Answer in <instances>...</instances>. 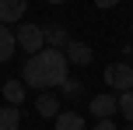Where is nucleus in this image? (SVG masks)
<instances>
[{
    "mask_svg": "<svg viewBox=\"0 0 133 130\" xmlns=\"http://www.w3.org/2000/svg\"><path fill=\"white\" fill-rule=\"evenodd\" d=\"M66 70H70V63H66L63 49H39V53H32L25 60V67H21V81L28 84V88L35 91H56L60 84L66 81Z\"/></svg>",
    "mask_w": 133,
    "mask_h": 130,
    "instance_id": "nucleus-1",
    "label": "nucleus"
},
{
    "mask_svg": "<svg viewBox=\"0 0 133 130\" xmlns=\"http://www.w3.org/2000/svg\"><path fill=\"white\" fill-rule=\"evenodd\" d=\"M14 39H18V46L25 49L28 56H32V53H39V49H46L42 25H32V21H18V28H14Z\"/></svg>",
    "mask_w": 133,
    "mask_h": 130,
    "instance_id": "nucleus-2",
    "label": "nucleus"
},
{
    "mask_svg": "<svg viewBox=\"0 0 133 130\" xmlns=\"http://www.w3.org/2000/svg\"><path fill=\"white\" fill-rule=\"evenodd\" d=\"M88 113H91L95 120H112L116 113H119V95H116V91H102V95H95L91 102H88Z\"/></svg>",
    "mask_w": 133,
    "mask_h": 130,
    "instance_id": "nucleus-3",
    "label": "nucleus"
},
{
    "mask_svg": "<svg viewBox=\"0 0 133 130\" xmlns=\"http://www.w3.org/2000/svg\"><path fill=\"white\" fill-rule=\"evenodd\" d=\"M105 84H112L116 95L126 91V88H133V67H130V60L126 63H109L105 67Z\"/></svg>",
    "mask_w": 133,
    "mask_h": 130,
    "instance_id": "nucleus-4",
    "label": "nucleus"
},
{
    "mask_svg": "<svg viewBox=\"0 0 133 130\" xmlns=\"http://www.w3.org/2000/svg\"><path fill=\"white\" fill-rule=\"evenodd\" d=\"M63 56H66V63H74V67H88V63L95 60V49L88 46V42H77V39H70V46L63 49Z\"/></svg>",
    "mask_w": 133,
    "mask_h": 130,
    "instance_id": "nucleus-5",
    "label": "nucleus"
},
{
    "mask_svg": "<svg viewBox=\"0 0 133 130\" xmlns=\"http://www.w3.org/2000/svg\"><path fill=\"white\" fill-rule=\"evenodd\" d=\"M42 39H46L49 49H66L74 35H70V28H66V25H42Z\"/></svg>",
    "mask_w": 133,
    "mask_h": 130,
    "instance_id": "nucleus-6",
    "label": "nucleus"
},
{
    "mask_svg": "<svg viewBox=\"0 0 133 130\" xmlns=\"http://www.w3.org/2000/svg\"><path fill=\"white\" fill-rule=\"evenodd\" d=\"M28 11V0H0V25H18Z\"/></svg>",
    "mask_w": 133,
    "mask_h": 130,
    "instance_id": "nucleus-7",
    "label": "nucleus"
},
{
    "mask_svg": "<svg viewBox=\"0 0 133 130\" xmlns=\"http://www.w3.org/2000/svg\"><path fill=\"white\" fill-rule=\"evenodd\" d=\"M35 113H39L42 120H56V113H60V95H56V91H39Z\"/></svg>",
    "mask_w": 133,
    "mask_h": 130,
    "instance_id": "nucleus-8",
    "label": "nucleus"
},
{
    "mask_svg": "<svg viewBox=\"0 0 133 130\" xmlns=\"http://www.w3.org/2000/svg\"><path fill=\"white\" fill-rule=\"evenodd\" d=\"M56 130H84V113L60 109L56 113Z\"/></svg>",
    "mask_w": 133,
    "mask_h": 130,
    "instance_id": "nucleus-9",
    "label": "nucleus"
},
{
    "mask_svg": "<svg viewBox=\"0 0 133 130\" xmlns=\"http://www.w3.org/2000/svg\"><path fill=\"white\" fill-rule=\"evenodd\" d=\"M14 49H18V39H14V28L0 25V63H7L14 56Z\"/></svg>",
    "mask_w": 133,
    "mask_h": 130,
    "instance_id": "nucleus-10",
    "label": "nucleus"
},
{
    "mask_svg": "<svg viewBox=\"0 0 133 130\" xmlns=\"http://www.w3.org/2000/svg\"><path fill=\"white\" fill-rule=\"evenodd\" d=\"M21 127V109L18 106H0V130H18Z\"/></svg>",
    "mask_w": 133,
    "mask_h": 130,
    "instance_id": "nucleus-11",
    "label": "nucleus"
},
{
    "mask_svg": "<svg viewBox=\"0 0 133 130\" xmlns=\"http://www.w3.org/2000/svg\"><path fill=\"white\" fill-rule=\"evenodd\" d=\"M4 102H11V106H21L25 102V81H4Z\"/></svg>",
    "mask_w": 133,
    "mask_h": 130,
    "instance_id": "nucleus-12",
    "label": "nucleus"
},
{
    "mask_svg": "<svg viewBox=\"0 0 133 130\" xmlns=\"http://www.w3.org/2000/svg\"><path fill=\"white\" fill-rule=\"evenodd\" d=\"M56 91H60L63 98H70V102H77V98L84 95V81H77V77H66V81H63Z\"/></svg>",
    "mask_w": 133,
    "mask_h": 130,
    "instance_id": "nucleus-13",
    "label": "nucleus"
},
{
    "mask_svg": "<svg viewBox=\"0 0 133 130\" xmlns=\"http://www.w3.org/2000/svg\"><path fill=\"white\" fill-rule=\"evenodd\" d=\"M119 113L133 123V88H126V91H119Z\"/></svg>",
    "mask_w": 133,
    "mask_h": 130,
    "instance_id": "nucleus-14",
    "label": "nucleus"
},
{
    "mask_svg": "<svg viewBox=\"0 0 133 130\" xmlns=\"http://www.w3.org/2000/svg\"><path fill=\"white\" fill-rule=\"evenodd\" d=\"M91 130H119V127H116V123H112V120H98V123H95Z\"/></svg>",
    "mask_w": 133,
    "mask_h": 130,
    "instance_id": "nucleus-15",
    "label": "nucleus"
},
{
    "mask_svg": "<svg viewBox=\"0 0 133 130\" xmlns=\"http://www.w3.org/2000/svg\"><path fill=\"white\" fill-rule=\"evenodd\" d=\"M116 4H123V0H95V7H102V11H109V7H116Z\"/></svg>",
    "mask_w": 133,
    "mask_h": 130,
    "instance_id": "nucleus-16",
    "label": "nucleus"
},
{
    "mask_svg": "<svg viewBox=\"0 0 133 130\" xmlns=\"http://www.w3.org/2000/svg\"><path fill=\"white\" fill-rule=\"evenodd\" d=\"M46 4H56V7H60V4H66V0H46Z\"/></svg>",
    "mask_w": 133,
    "mask_h": 130,
    "instance_id": "nucleus-17",
    "label": "nucleus"
},
{
    "mask_svg": "<svg viewBox=\"0 0 133 130\" xmlns=\"http://www.w3.org/2000/svg\"><path fill=\"white\" fill-rule=\"evenodd\" d=\"M130 42H133V25H130Z\"/></svg>",
    "mask_w": 133,
    "mask_h": 130,
    "instance_id": "nucleus-18",
    "label": "nucleus"
},
{
    "mask_svg": "<svg viewBox=\"0 0 133 130\" xmlns=\"http://www.w3.org/2000/svg\"><path fill=\"white\" fill-rule=\"evenodd\" d=\"M130 67H133V56H130Z\"/></svg>",
    "mask_w": 133,
    "mask_h": 130,
    "instance_id": "nucleus-19",
    "label": "nucleus"
},
{
    "mask_svg": "<svg viewBox=\"0 0 133 130\" xmlns=\"http://www.w3.org/2000/svg\"><path fill=\"white\" fill-rule=\"evenodd\" d=\"M126 130H133V123H130V127H126Z\"/></svg>",
    "mask_w": 133,
    "mask_h": 130,
    "instance_id": "nucleus-20",
    "label": "nucleus"
}]
</instances>
